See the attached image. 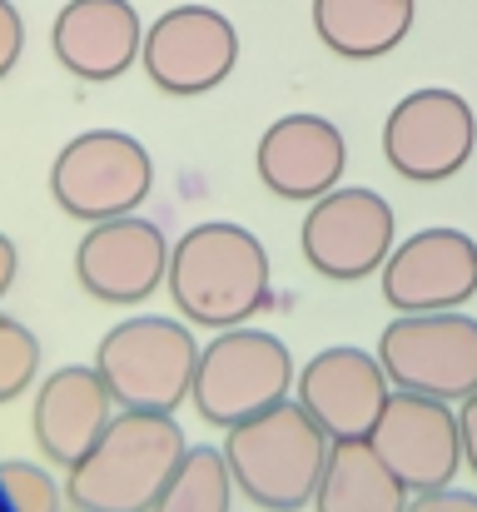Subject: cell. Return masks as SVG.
Here are the masks:
<instances>
[{"mask_svg":"<svg viewBox=\"0 0 477 512\" xmlns=\"http://www.w3.org/2000/svg\"><path fill=\"white\" fill-rule=\"evenodd\" d=\"M169 299L184 324L199 329H244L254 314L269 309V249L254 229L209 219L179 234L169 254Z\"/></svg>","mask_w":477,"mask_h":512,"instance_id":"obj_1","label":"cell"},{"mask_svg":"<svg viewBox=\"0 0 477 512\" xmlns=\"http://www.w3.org/2000/svg\"><path fill=\"white\" fill-rule=\"evenodd\" d=\"M189 443L174 413H130L120 408L105 438L70 468L65 498L75 512H155Z\"/></svg>","mask_w":477,"mask_h":512,"instance_id":"obj_2","label":"cell"},{"mask_svg":"<svg viewBox=\"0 0 477 512\" xmlns=\"http://www.w3.org/2000/svg\"><path fill=\"white\" fill-rule=\"evenodd\" d=\"M328 453H333V438L304 413V403H279L229 428L224 438L234 488L264 512L314 508Z\"/></svg>","mask_w":477,"mask_h":512,"instance_id":"obj_3","label":"cell"},{"mask_svg":"<svg viewBox=\"0 0 477 512\" xmlns=\"http://www.w3.org/2000/svg\"><path fill=\"white\" fill-rule=\"evenodd\" d=\"M95 368H100L115 408H130V413H174L194 393L199 343L189 334V324H179V319L135 314V319L115 324L100 339Z\"/></svg>","mask_w":477,"mask_h":512,"instance_id":"obj_4","label":"cell"},{"mask_svg":"<svg viewBox=\"0 0 477 512\" xmlns=\"http://www.w3.org/2000/svg\"><path fill=\"white\" fill-rule=\"evenodd\" d=\"M299 383L289 343L264 329H224L214 343L199 348L194 368V408L209 428H239L279 403H289V388Z\"/></svg>","mask_w":477,"mask_h":512,"instance_id":"obj_5","label":"cell"},{"mask_svg":"<svg viewBox=\"0 0 477 512\" xmlns=\"http://www.w3.org/2000/svg\"><path fill=\"white\" fill-rule=\"evenodd\" d=\"M150 189H155V160L125 130H85L50 165L55 204L80 224L135 214L150 199Z\"/></svg>","mask_w":477,"mask_h":512,"instance_id":"obj_6","label":"cell"},{"mask_svg":"<svg viewBox=\"0 0 477 512\" xmlns=\"http://www.w3.org/2000/svg\"><path fill=\"white\" fill-rule=\"evenodd\" d=\"M378 363L388 368L393 388L468 403L477 393V319L463 309L398 314L378 334Z\"/></svg>","mask_w":477,"mask_h":512,"instance_id":"obj_7","label":"cell"},{"mask_svg":"<svg viewBox=\"0 0 477 512\" xmlns=\"http://www.w3.org/2000/svg\"><path fill=\"white\" fill-rule=\"evenodd\" d=\"M477 150V115L458 90L428 85L403 95L383 120V160L408 184H443L468 170Z\"/></svg>","mask_w":477,"mask_h":512,"instance_id":"obj_8","label":"cell"},{"mask_svg":"<svg viewBox=\"0 0 477 512\" xmlns=\"http://www.w3.org/2000/svg\"><path fill=\"white\" fill-rule=\"evenodd\" d=\"M304 259L333 284H358L368 274H383L388 254L398 249V219L393 204L378 189H328L309 204L299 229Z\"/></svg>","mask_w":477,"mask_h":512,"instance_id":"obj_9","label":"cell"},{"mask_svg":"<svg viewBox=\"0 0 477 512\" xmlns=\"http://www.w3.org/2000/svg\"><path fill=\"white\" fill-rule=\"evenodd\" d=\"M368 443L403 478V488L413 498L453 488V478L468 468V458H463V423H458L453 403L428 398V393L393 388V398H388L378 428L368 433Z\"/></svg>","mask_w":477,"mask_h":512,"instance_id":"obj_10","label":"cell"},{"mask_svg":"<svg viewBox=\"0 0 477 512\" xmlns=\"http://www.w3.org/2000/svg\"><path fill=\"white\" fill-rule=\"evenodd\" d=\"M140 60L164 95H209L239 65V30L214 5H174L145 30Z\"/></svg>","mask_w":477,"mask_h":512,"instance_id":"obj_11","label":"cell"},{"mask_svg":"<svg viewBox=\"0 0 477 512\" xmlns=\"http://www.w3.org/2000/svg\"><path fill=\"white\" fill-rule=\"evenodd\" d=\"M169 254L174 249H169L164 229L150 219H140V214L100 219L80 234L75 279L90 299L115 304V309H135L159 284H169Z\"/></svg>","mask_w":477,"mask_h":512,"instance_id":"obj_12","label":"cell"},{"mask_svg":"<svg viewBox=\"0 0 477 512\" xmlns=\"http://www.w3.org/2000/svg\"><path fill=\"white\" fill-rule=\"evenodd\" d=\"M294 393H299L304 413L333 443H353V438H368L378 428V418L393 398V378L378 363V353L353 348V343H333V348H318L299 368Z\"/></svg>","mask_w":477,"mask_h":512,"instance_id":"obj_13","label":"cell"},{"mask_svg":"<svg viewBox=\"0 0 477 512\" xmlns=\"http://www.w3.org/2000/svg\"><path fill=\"white\" fill-rule=\"evenodd\" d=\"M383 299L398 314H443L477 299V239L433 224L408 234L383 264Z\"/></svg>","mask_w":477,"mask_h":512,"instance_id":"obj_14","label":"cell"},{"mask_svg":"<svg viewBox=\"0 0 477 512\" xmlns=\"http://www.w3.org/2000/svg\"><path fill=\"white\" fill-rule=\"evenodd\" d=\"M110 423H115V398H110L100 368L65 363V368H55V373L40 378L30 428H35V443H40V458L45 463L75 468L105 438Z\"/></svg>","mask_w":477,"mask_h":512,"instance_id":"obj_15","label":"cell"},{"mask_svg":"<svg viewBox=\"0 0 477 512\" xmlns=\"http://www.w3.org/2000/svg\"><path fill=\"white\" fill-rule=\"evenodd\" d=\"M254 165L269 194L314 204L328 189H338L348 145H343V130L323 115H284L259 135Z\"/></svg>","mask_w":477,"mask_h":512,"instance_id":"obj_16","label":"cell"},{"mask_svg":"<svg viewBox=\"0 0 477 512\" xmlns=\"http://www.w3.org/2000/svg\"><path fill=\"white\" fill-rule=\"evenodd\" d=\"M50 45L75 80L105 85L140 60L145 25L130 0H70L50 25Z\"/></svg>","mask_w":477,"mask_h":512,"instance_id":"obj_17","label":"cell"},{"mask_svg":"<svg viewBox=\"0 0 477 512\" xmlns=\"http://www.w3.org/2000/svg\"><path fill=\"white\" fill-rule=\"evenodd\" d=\"M418 0H314L318 40L343 60H378L413 30Z\"/></svg>","mask_w":477,"mask_h":512,"instance_id":"obj_18","label":"cell"},{"mask_svg":"<svg viewBox=\"0 0 477 512\" xmlns=\"http://www.w3.org/2000/svg\"><path fill=\"white\" fill-rule=\"evenodd\" d=\"M408 488L403 478L378 458L368 438L333 443L323 483H318L314 512H408Z\"/></svg>","mask_w":477,"mask_h":512,"instance_id":"obj_19","label":"cell"},{"mask_svg":"<svg viewBox=\"0 0 477 512\" xmlns=\"http://www.w3.org/2000/svg\"><path fill=\"white\" fill-rule=\"evenodd\" d=\"M234 508V473L224 448H189L174 468L155 512H229Z\"/></svg>","mask_w":477,"mask_h":512,"instance_id":"obj_20","label":"cell"},{"mask_svg":"<svg viewBox=\"0 0 477 512\" xmlns=\"http://www.w3.org/2000/svg\"><path fill=\"white\" fill-rule=\"evenodd\" d=\"M35 378H40V339L20 319L0 314V403H15L25 388H35Z\"/></svg>","mask_w":477,"mask_h":512,"instance_id":"obj_21","label":"cell"},{"mask_svg":"<svg viewBox=\"0 0 477 512\" xmlns=\"http://www.w3.org/2000/svg\"><path fill=\"white\" fill-rule=\"evenodd\" d=\"M0 498L10 503V512H65L60 503H70L40 463H20V458L0 463Z\"/></svg>","mask_w":477,"mask_h":512,"instance_id":"obj_22","label":"cell"},{"mask_svg":"<svg viewBox=\"0 0 477 512\" xmlns=\"http://www.w3.org/2000/svg\"><path fill=\"white\" fill-rule=\"evenodd\" d=\"M20 50H25V20H20V10L10 0H0V80L15 70Z\"/></svg>","mask_w":477,"mask_h":512,"instance_id":"obj_23","label":"cell"},{"mask_svg":"<svg viewBox=\"0 0 477 512\" xmlns=\"http://www.w3.org/2000/svg\"><path fill=\"white\" fill-rule=\"evenodd\" d=\"M408 512H477V493L463 488H438V493H418Z\"/></svg>","mask_w":477,"mask_h":512,"instance_id":"obj_24","label":"cell"},{"mask_svg":"<svg viewBox=\"0 0 477 512\" xmlns=\"http://www.w3.org/2000/svg\"><path fill=\"white\" fill-rule=\"evenodd\" d=\"M458 423H463V458H468V468L477 473V393L468 403H458Z\"/></svg>","mask_w":477,"mask_h":512,"instance_id":"obj_25","label":"cell"},{"mask_svg":"<svg viewBox=\"0 0 477 512\" xmlns=\"http://www.w3.org/2000/svg\"><path fill=\"white\" fill-rule=\"evenodd\" d=\"M15 274H20V249H15V239H10V234H0V304H5V294H10Z\"/></svg>","mask_w":477,"mask_h":512,"instance_id":"obj_26","label":"cell"}]
</instances>
